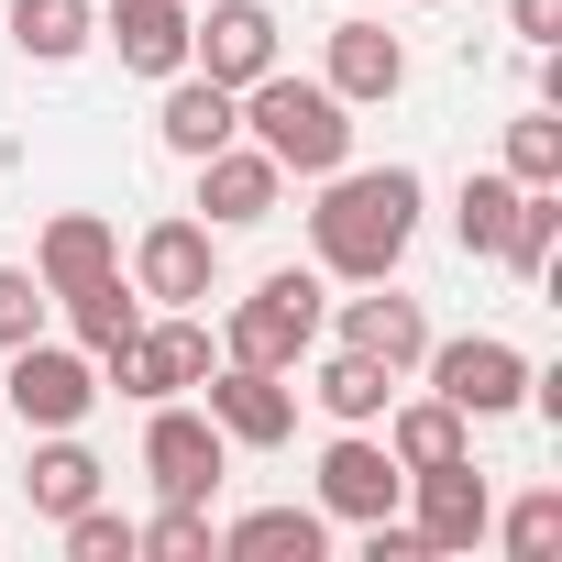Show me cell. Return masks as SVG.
<instances>
[{
  "label": "cell",
  "mask_w": 562,
  "mask_h": 562,
  "mask_svg": "<svg viewBox=\"0 0 562 562\" xmlns=\"http://www.w3.org/2000/svg\"><path fill=\"white\" fill-rule=\"evenodd\" d=\"M155 133H166V155H221L232 133H243V89H221V78H199V67H177L166 78V111H155Z\"/></svg>",
  "instance_id": "obj_16"
},
{
  "label": "cell",
  "mask_w": 562,
  "mask_h": 562,
  "mask_svg": "<svg viewBox=\"0 0 562 562\" xmlns=\"http://www.w3.org/2000/svg\"><path fill=\"white\" fill-rule=\"evenodd\" d=\"M100 45H111L133 78H177V67H188V0H111V12H100Z\"/></svg>",
  "instance_id": "obj_17"
},
{
  "label": "cell",
  "mask_w": 562,
  "mask_h": 562,
  "mask_svg": "<svg viewBox=\"0 0 562 562\" xmlns=\"http://www.w3.org/2000/svg\"><path fill=\"white\" fill-rule=\"evenodd\" d=\"M221 551V529H210V507H155V518H133V562H210Z\"/></svg>",
  "instance_id": "obj_27"
},
{
  "label": "cell",
  "mask_w": 562,
  "mask_h": 562,
  "mask_svg": "<svg viewBox=\"0 0 562 562\" xmlns=\"http://www.w3.org/2000/svg\"><path fill=\"white\" fill-rule=\"evenodd\" d=\"M342 353H364V364H386V375H419V353H430V310L397 299V276H375L364 299H342Z\"/></svg>",
  "instance_id": "obj_14"
},
{
  "label": "cell",
  "mask_w": 562,
  "mask_h": 562,
  "mask_svg": "<svg viewBox=\"0 0 562 562\" xmlns=\"http://www.w3.org/2000/svg\"><path fill=\"white\" fill-rule=\"evenodd\" d=\"M321 265H276L265 288L221 321V364H276V375H299L310 364V342H321Z\"/></svg>",
  "instance_id": "obj_3"
},
{
  "label": "cell",
  "mask_w": 562,
  "mask_h": 562,
  "mask_svg": "<svg viewBox=\"0 0 562 562\" xmlns=\"http://www.w3.org/2000/svg\"><path fill=\"white\" fill-rule=\"evenodd\" d=\"M276 199H288V166H276L265 144H221V155H199V221L210 232H254V221H276Z\"/></svg>",
  "instance_id": "obj_12"
},
{
  "label": "cell",
  "mask_w": 562,
  "mask_h": 562,
  "mask_svg": "<svg viewBox=\"0 0 562 562\" xmlns=\"http://www.w3.org/2000/svg\"><path fill=\"white\" fill-rule=\"evenodd\" d=\"M507 210H518V177H507V166H474L463 199H452V243H463V254H496Z\"/></svg>",
  "instance_id": "obj_26"
},
{
  "label": "cell",
  "mask_w": 562,
  "mask_h": 562,
  "mask_svg": "<svg viewBox=\"0 0 562 562\" xmlns=\"http://www.w3.org/2000/svg\"><path fill=\"white\" fill-rule=\"evenodd\" d=\"M144 474H155V496H177V507H210V485L232 474V441L210 430V408H177V397H155V419H144Z\"/></svg>",
  "instance_id": "obj_9"
},
{
  "label": "cell",
  "mask_w": 562,
  "mask_h": 562,
  "mask_svg": "<svg viewBox=\"0 0 562 562\" xmlns=\"http://www.w3.org/2000/svg\"><path fill=\"white\" fill-rule=\"evenodd\" d=\"M419 12H441V0H419Z\"/></svg>",
  "instance_id": "obj_34"
},
{
  "label": "cell",
  "mask_w": 562,
  "mask_h": 562,
  "mask_svg": "<svg viewBox=\"0 0 562 562\" xmlns=\"http://www.w3.org/2000/svg\"><path fill=\"white\" fill-rule=\"evenodd\" d=\"M243 144H265L288 177H331V166H353V111H342L321 78L265 67V78L243 89Z\"/></svg>",
  "instance_id": "obj_2"
},
{
  "label": "cell",
  "mask_w": 562,
  "mask_h": 562,
  "mask_svg": "<svg viewBox=\"0 0 562 562\" xmlns=\"http://www.w3.org/2000/svg\"><path fill=\"white\" fill-rule=\"evenodd\" d=\"M56 529H67V551H78V562H133V518H122V507H100V496H89L78 518H56Z\"/></svg>",
  "instance_id": "obj_30"
},
{
  "label": "cell",
  "mask_w": 562,
  "mask_h": 562,
  "mask_svg": "<svg viewBox=\"0 0 562 562\" xmlns=\"http://www.w3.org/2000/svg\"><path fill=\"white\" fill-rule=\"evenodd\" d=\"M12 45H23L34 67L89 56V45H100V0H12Z\"/></svg>",
  "instance_id": "obj_24"
},
{
  "label": "cell",
  "mask_w": 562,
  "mask_h": 562,
  "mask_svg": "<svg viewBox=\"0 0 562 562\" xmlns=\"http://www.w3.org/2000/svg\"><path fill=\"white\" fill-rule=\"evenodd\" d=\"M386 452H397V474H430V463H463L474 452V419L463 408H441V397H386Z\"/></svg>",
  "instance_id": "obj_19"
},
{
  "label": "cell",
  "mask_w": 562,
  "mask_h": 562,
  "mask_svg": "<svg viewBox=\"0 0 562 562\" xmlns=\"http://www.w3.org/2000/svg\"><path fill=\"white\" fill-rule=\"evenodd\" d=\"M100 452L78 441V430H34V463H23V496H34V518H78L89 496H100Z\"/></svg>",
  "instance_id": "obj_20"
},
{
  "label": "cell",
  "mask_w": 562,
  "mask_h": 562,
  "mask_svg": "<svg viewBox=\"0 0 562 562\" xmlns=\"http://www.w3.org/2000/svg\"><path fill=\"white\" fill-rule=\"evenodd\" d=\"M45 331V276L34 265H0V353Z\"/></svg>",
  "instance_id": "obj_31"
},
{
  "label": "cell",
  "mask_w": 562,
  "mask_h": 562,
  "mask_svg": "<svg viewBox=\"0 0 562 562\" xmlns=\"http://www.w3.org/2000/svg\"><path fill=\"white\" fill-rule=\"evenodd\" d=\"M0 397H12V419L23 430H78L89 408H100V364L78 353V342H12V375H0Z\"/></svg>",
  "instance_id": "obj_5"
},
{
  "label": "cell",
  "mask_w": 562,
  "mask_h": 562,
  "mask_svg": "<svg viewBox=\"0 0 562 562\" xmlns=\"http://www.w3.org/2000/svg\"><path fill=\"white\" fill-rule=\"evenodd\" d=\"M321 540H331L321 507H243L221 529V562H321Z\"/></svg>",
  "instance_id": "obj_21"
},
{
  "label": "cell",
  "mask_w": 562,
  "mask_h": 562,
  "mask_svg": "<svg viewBox=\"0 0 562 562\" xmlns=\"http://www.w3.org/2000/svg\"><path fill=\"white\" fill-rule=\"evenodd\" d=\"M419 375H430V397H441V408H463V419H507V408L529 397V353H518V342H496V331L430 342V353H419Z\"/></svg>",
  "instance_id": "obj_6"
},
{
  "label": "cell",
  "mask_w": 562,
  "mask_h": 562,
  "mask_svg": "<svg viewBox=\"0 0 562 562\" xmlns=\"http://www.w3.org/2000/svg\"><path fill=\"white\" fill-rule=\"evenodd\" d=\"M419 166H331L321 177V210H310V254L321 276H342V288H375V276L408 265L419 243Z\"/></svg>",
  "instance_id": "obj_1"
},
{
  "label": "cell",
  "mask_w": 562,
  "mask_h": 562,
  "mask_svg": "<svg viewBox=\"0 0 562 562\" xmlns=\"http://www.w3.org/2000/svg\"><path fill=\"white\" fill-rule=\"evenodd\" d=\"M210 364H221L210 321H199V310H166V321H144L133 342L100 353V397H133V408H155V397H199Z\"/></svg>",
  "instance_id": "obj_4"
},
{
  "label": "cell",
  "mask_w": 562,
  "mask_h": 562,
  "mask_svg": "<svg viewBox=\"0 0 562 562\" xmlns=\"http://www.w3.org/2000/svg\"><path fill=\"white\" fill-rule=\"evenodd\" d=\"M111 265H122V232H111L100 210H56V221H45V243H34V276H45V299L89 288V276H111Z\"/></svg>",
  "instance_id": "obj_18"
},
{
  "label": "cell",
  "mask_w": 562,
  "mask_h": 562,
  "mask_svg": "<svg viewBox=\"0 0 562 562\" xmlns=\"http://www.w3.org/2000/svg\"><path fill=\"white\" fill-rule=\"evenodd\" d=\"M496 166H507L518 188H562V111H551V100H540V111H518V122H507V155H496Z\"/></svg>",
  "instance_id": "obj_28"
},
{
  "label": "cell",
  "mask_w": 562,
  "mask_h": 562,
  "mask_svg": "<svg viewBox=\"0 0 562 562\" xmlns=\"http://www.w3.org/2000/svg\"><path fill=\"white\" fill-rule=\"evenodd\" d=\"M364 562H430V540H419V529L386 507V518H364Z\"/></svg>",
  "instance_id": "obj_32"
},
{
  "label": "cell",
  "mask_w": 562,
  "mask_h": 562,
  "mask_svg": "<svg viewBox=\"0 0 562 562\" xmlns=\"http://www.w3.org/2000/svg\"><path fill=\"white\" fill-rule=\"evenodd\" d=\"M485 529L507 540V562H551V551H562V485H529V496H518L507 518H485Z\"/></svg>",
  "instance_id": "obj_29"
},
{
  "label": "cell",
  "mask_w": 562,
  "mask_h": 562,
  "mask_svg": "<svg viewBox=\"0 0 562 562\" xmlns=\"http://www.w3.org/2000/svg\"><path fill=\"white\" fill-rule=\"evenodd\" d=\"M133 288H144L155 310H199V299H221V232H210L199 210L144 221V243H133Z\"/></svg>",
  "instance_id": "obj_7"
},
{
  "label": "cell",
  "mask_w": 562,
  "mask_h": 562,
  "mask_svg": "<svg viewBox=\"0 0 562 562\" xmlns=\"http://www.w3.org/2000/svg\"><path fill=\"white\" fill-rule=\"evenodd\" d=\"M507 23H518V45H562V0H507Z\"/></svg>",
  "instance_id": "obj_33"
},
{
  "label": "cell",
  "mask_w": 562,
  "mask_h": 562,
  "mask_svg": "<svg viewBox=\"0 0 562 562\" xmlns=\"http://www.w3.org/2000/svg\"><path fill=\"white\" fill-rule=\"evenodd\" d=\"M397 507H408V529H419V540H430V562H441V551H474V540H485L496 485H485V474H474V452H463V463L408 474V496H397Z\"/></svg>",
  "instance_id": "obj_11"
},
{
  "label": "cell",
  "mask_w": 562,
  "mask_h": 562,
  "mask_svg": "<svg viewBox=\"0 0 562 562\" xmlns=\"http://www.w3.org/2000/svg\"><path fill=\"white\" fill-rule=\"evenodd\" d=\"M321 89H331L342 111H386V100L408 89V45H397L386 23H331V45H321Z\"/></svg>",
  "instance_id": "obj_13"
},
{
  "label": "cell",
  "mask_w": 562,
  "mask_h": 562,
  "mask_svg": "<svg viewBox=\"0 0 562 562\" xmlns=\"http://www.w3.org/2000/svg\"><path fill=\"white\" fill-rule=\"evenodd\" d=\"M67 331H78V353L100 364L111 342H133V331H144V288H133L122 265H111V276H89V288H67Z\"/></svg>",
  "instance_id": "obj_23"
},
{
  "label": "cell",
  "mask_w": 562,
  "mask_h": 562,
  "mask_svg": "<svg viewBox=\"0 0 562 562\" xmlns=\"http://www.w3.org/2000/svg\"><path fill=\"white\" fill-rule=\"evenodd\" d=\"M397 496H408V474H397V452H386L375 430H342V441L321 452V518H353V529H364V518H386Z\"/></svg>",
  "instance_id": "obj_15"
},
{
  "label": "cell",
  "mask_w": 562,
  "mask_h": 562,
  "mask_svg": "<svg viewBox=\"0 0 562 562\" xmlns=\"http://www.w3.org/2000/svg\"><path fill=\"white\" fill-rule=\"evenodd\" d=\"M310 397H321V419H331V430H375V419H386V397H397V375H386V364H364V353H321V364H310Z\"/></svg>",
  "instance_id": "obj_22"
},
{
  "label": "cell",
  "mask_w": 562,
  "mask_h": 562,
  "mask_svg": "<svg viewBox=\"0 0 562 562\" xmlns=\"http://www.w3.org/2000/svg\"><path fill=\"white\" fill-rule=\"evenodd\" d=\"M199 408H210V430L232 452H276V441L299 430V386L276 375V364H210L199 375Z\"/></svg>",
  "instance_id": "obj_8"
},
{
  "label": "cell",
  "mask_w": 562,
  "mask_h": 562,
  "mask_svg": "<svg viewBox=\"0 0 562 562\" xmlns=\"http://www.w3.org/2000/svg\"><path fill=\"white\" fill-rule=\"evenodd\" d=\"M276 45H288V34H276L265 0H199V12H188V67L221 78V89H254L265 67H288Z\"/></svg>",
  "instance_id": "obj_10"
},
{
  "label": "cell",
  "mask_w": 562,
  "mask_h": 562,
  "mask_svg": "<svg viewBox=\"0 0 562 562\" xmlns=\"http://www.w3.org/2000/svg\"><path fill=\"white\" fill-rule=\"evenodd\" d=\"M551 254H562V188H518V210L496 232V265L507 276H551Z\"/></svg>",
  "instance_id": "obj_25"
},
{
  "label": "cell",
  "mask_w": 562,
  "mask_h": 562,
  "mask_svg": "<svg viewBox=\"0 0 562 562\" xmlns=\"http://www.w3.org/2000/svg\"><path fill=\"white\" fill-rule=\"evenodd\" d=\"M188 12H199V0H188Z\"/></svg>",
  "instance_id": "obj_35"
}]
</instances>
